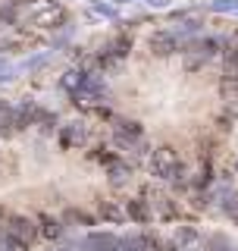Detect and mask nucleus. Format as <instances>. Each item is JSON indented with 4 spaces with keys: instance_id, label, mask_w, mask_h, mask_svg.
<instances>
[{
    "instance_id": "nucleus-13",
    "label": "nucleus",
    "mask_w": 238,
    "mask_h": 251,
    "mask_svg": "<svg viewBox=\"0 0 238 251\" xmlns=\"http://www.w3.org/2000/svg\"><path fill=\"white\" fill-rule=\"evenodd\" d=\"M104 50L113 53L116 60H125V57H129V50H132V38H129V35H116L113 41H107Z\"/></svg>"
},
{
    "instance_id": "nucleus-15",
    "label": "nucleus",
    "mask_w": 238,
    "mask_h": 251,
    "mask_svg": "<svg viewBox=\"0 0 238 251\" xmlns=\"http://www.w3.org/2000/svg\"><path fill=\"white\" fill-rule=\"evenodd\" d=\"M129 176H132V170L125 167L122 160H116V163H110V167H107V179L113 185H125V182H129Z\"/></svg>"
},
{
    "instance_id": "nucleus-7",
    "label": "nucleus",
    "mask_w": 238,
    "mask_h": 251,
    "mask_svg": "<svg viewBox=\"0 0 238 251\" xmlns=\"http://www.w3.org/2000/svg\"><path fill=\"white\" fill-rule=\"evenodd\" d=\"M35 223H38V235L47 239V242H57V239H63V232H66V223L57 220V217H50V214H41Z\"/></svg>"
},
{
    "instance_id": "nucleus-29",
    "label": "nucleus",
    "mask_w": 238,
    "mask_h": 251,
    "mask_svg": "<svg viewBox=\"0 0 238 251\" xmlns=\"http://www.w3.org/2000/svg\"><path fill=\"white\" fill-rule=\"evenodd\" d=\"M235 173H238V160H235Z\"/></svg>"
},
{
    "instance_id": "nucleus-23",
    "label": "nucleus",
    "mask_w": 238,
    "mask_h": 251,
    "mask_svg": "<svg viewBox=\"0 0 238 251\" xmlns=\"http://www.w3.org/2000/svg\"><path fill=\"white\" fill-rule=\"evenodd\" d=\"M94 160H100L104 167H110V163H116L119 157H116L113 151H104V148H97V151H94Z\"/></svg>"
},
{
    "instance_id": "nucleus-30",
    "label": "nucleus",
    "mask_w": 238,
    "mask_h": 251,
    "mask_svg": "<svg viewBox=\"0 0 238 251\" xmlns=\"http://www.w3.org/2000/svg\"><path fill=\"white\" fill-rule=\"evenodd\" d=\"M188 251H194V248H188Z\"/></svg>"
},
{
    "instance_id": "nucleus-21",
    "label": "nucleus",
    "mask_w": 238,
    "mask_h": 251,
    "mask_svg": "<svg viewBox=\"0 0 238 251\" xmlns=\"http://www.w3.org/2000/svg\"><path fill=\"white\" fill-rule=\"evenodd\" d=\"M78 85H82V73H78V69H69V73L63 75V88L78 91Z\"/></svg>"
},
{
    "instance_id": "nucleus-20",
    "label": "nucleus",
    "mask_w": 238,
    "mask_h": 251,
    "mask_svg": "<svg viewBox=\"0 0 238 251\" xmlns=\"http://www.w3.org/2000/svg\"><path fill=\"white\" fill-rule=\"evenodd\" d=\"M154 204L160 207V217H163V220H176V217H179V207H176L169 198H157Z\"/></svg>"
},
{
    "instance_id": "nucleus-9",
    "label": "nucleus",
    "mask_w": 238,
    "mask_h": 251,
    "mask_svg": "<svg viewBox=\"0 0 238 251\" xmlns=\"http://www.w3.org/2000/svg\"><path fill=\"white\" fill-rule=\"evenodd\" d=\"M19 129V116H16V107L0 104V138H13Z\"/></svg>"
},
{
    "instance_id": "nucleus-19",
    "label": "nucleus",
    "mask_w": 238,
    "mask_h": 251,
    "mask_svg": "<svg viewBox=\"0 0 238 251\" xmlns=\"http://www.w3.org/2000/svg\"><path fill=\"white\" fill-rule=\"evenodd\" d=\"M219 91H223V98L229 100V104H238V78H223Z\"/></svg>"
},
{
    "instance_id": "nucleus-31",
    "label": "nucleus",
    "mask_w": 238,
    "mask_h": 251,
    "mask_svg": "<svg viewBox=\"0 0 238 251\" xmlns=\"http://www.w3.org/2000/svg\"><path fill=\"white\" fill-rule=\"evenodd\" d=\"M235 251H238V245H235Z\"/></svg>"
},
{
    "instance_id": "nucleus-10",
    "label": "nucleus",
    "mask_w": 238,
    "mask_h": 251,
    "mask_svg": "<svg viewBox=\"0 0 238 251\" xmlns=\"http://www.w3.org/2000/svg\"><path fill=\"white\" fill-rule=\"evenodd\" d=\"M63 22H66V16H63L57 3H47L44 13H35V25H41V28H60Z\"/></svg>"
},
{
    "instance_id": "nucleus-18",
    "label": "nucleus",
    "mask_w": 238,
    "mask_h": 251,
    "mask_svg": "<svg viewBox=\"0 0 238 251\" xmlns=\"http://www.w3.org/2000/svg\"><path fill=\"white\" fill-rule=\"evenodd\" d=\"M204 251H235V245L229 242V235H226V232H216V235H210V239H207Z\"/></svg>"
},
{
    "instance_id": "nucleus-6",
    "label": "nucleus",
    "mask_w": 238,
    "mask_h": 251,
    "mask_svg": "<svg viewBox=\"0 0 238 251\" xmlns=\"http://www.w3.org/2000/svg\"><path fill=\"white\" fill-rule=\"evenodd\" d=\"M157 242L160 239H154V235H147V232H129V235L119 239V251H154Z\"/></svg>"
},
{
    "instance_id": "nucleus-8",
    "label": "nucleus",
    "mask_w": 238,
    "mask_h": 251,
    "mask_svg": "<svg viewBox=\"0 0 238 251\" xmlns=\"http://www.w3.org/2000/svg\"><path fill=\"white\" fill-rule=\"evenodd\" d=\"M125 217H129L132 223H141V226H147L150 220H154L150 201H141V198H132V201H125Z\"/></svg>"
},
{
    "instance_id": "nucleus-3",
    "label": "nucleus",
    "mask_w": 238,
    "mask_h": 251,
    "mask_svg": "<svg viewBox=\"0 0 238 251\" xmlns=\"http://www.w3.org/2000/svg\"><path fill=\"white\" fill-rule=\"evenodd\" d=\"M147 50L154 53V57H172V53H179L182 50V41L176 35H172V28H157L154 35L147 38Z\"/></svg>"
},
{
    "instance_id": "nucleus-22",
    "label": "nucleus",
    "mask_w": 238,
    "mask_h": 251,
    "mask_svg": "<svg viewBox=\"0 0 238 251\" xmlns=\"http://www.w3.org/2000/svg\"><path fill=\"white\" fill-rule=\"evenodd\" d=\"M210 10H216V13H238V0H213Z\"/></svg>"
},
{
    "instance_id": "nucleus-16",
    "label": "nucleus",
    "mask_w": 238,
    "mask_h": 251,
    "mask_svg": "<svg viewBox=\"0 0 238 251\" xmlns=\"http://www.w3.org/2000/svg\"><path fill=\"white\" fill-rule=\"evenodd\" d=\"M172 242H176L182 251H188V248L197 242V229H194V226H179V229H176V239H172Z\"/></svg>"
},
{
    "instance_id": "nucleus-26",
    "label": "nucleus",
    "mask_w": 238,
    "mask_h": 251,
    "mask_svg": "<svg viewBox=\"0 0 238 251\" xmlns=\"http://www.w3.org/2000/svg\"><path fill=\"white\" fill-rule=\"evenodd\" d=\"M141 3H150V6H157V10H166L169 0H141Z\"/></svg>"
},
{
    "instance_id": "nucleus-4",
    "label": "nucleus",
    "mask_w": 238,
    "mask_h": 251,
    "mask_svg": "<svg viewBox=\"0 0 238 251\" xmlns=\"http://www.w3.org/2000/svg\"><path fill=\"white\" fill-rule=\"evenodd\" d=\"M91 141V129L85 123H66L60 129V145L63 148H85Z\"/></svg>"
},
{
    "instance_id": "nucleus-14",
    "label": "nucleus",
    "mask_w": 238,
    "mask_h": 251,
    "mask_svg": "<svg viewBox=\"0 0 238 251\" xmlns=\"http://www.w3.org/2000/svg\"><path fill=\"white\" fill-rule=\"evenodd\" d=\"M63 223H75V226H94L97 223V217L94 214H88V210H78V207H69L66 214H63Z\"/></svg>"
},
{
    "instance_id": "nucleus-12",
    "label": "nucleus",
    "mask_w": 238,
    "mask_h": 251,
    "mask_svg": "<svg viewBox=\"0 0 238 251\" xmlns=\"http://www.w3.org/2000/svg\"><path fill=\"white\" fill-rule=\"evenodd\" d=\"M113 132H119V135H125V138H144V129H141V123L122 120V116H116V120H113Z\"/></svg>"
},
{
    "instance_id": "nucleus-24",
    "label": "nucleus",
    "mask_w": 238,
    "mask_h": 251,
    "mask_svg": "<svg viewBox=\"0 0 238 251\" xmlns=\"http://www.w3.org/2000/svg\"><path fill=\"white\" fill-rule=\"evenodd\" d=\"M91 6H94V10H97L100 16H113V10H110L107 3H100V0H91Z\"/></svg>"
},
{
    "instance_id": "nucleus-11",
    "label": "nucleus",
    "mask_w": 238,
    "mask_h": 251,
    "mask_svg": "<svg viewBox=\"0 0 238 251\" xmlns=\"http://www.w3.org/2000/svg\"><path fill=\"white\" fill-rule=\"evenodd\" d=\"M97 217L100 220H107V223H125V207H119V204H113V201H100V210H97Z\"/></svg>"
},
{
    "instance_id": "nucleus-27",
    "label": "nucleus",
    "mask_w": 238,
    "mask_h": 251,
    "mask_svg": "<svg viewBox=\"0 0 238 251\" xmlns=\"http://www.w3.org/2000/svg\"><path fill=\"white\" fill-rule=\"evenodd\" d=\"M116 6H125V3H135V0H113Z\"/></svg>"
},
{
    "instance_id": "nucleus-1",
    "label": "nucleus",
    "mask_w": 238,
    "mask_h": 251,
    "mask_svg": "<svg viewBox=\"0 0 238 251\" xmlns=\"http://www.w3.org/2000/svg\"><path fill=\"white\" fill-rule=\"evenodd\" d=\"M0 239H3L13 251H28L41 235H38V223H35V220H28L22 214H3Z\"/></svg>"
},
{
    "instance_id": "nucleus-5",
    "label": "nucleus",
    "mask_w": 238,
    "mask_h": 251,
    "mask_svg": "<svg viewBox=\"0 0 238 251\" xmlns=\"http://www.w3.org/2000/svg\"><path fill=\"white\" fill-rule=\"evenodd\" d=\"M82 248L85 251H119V235L107 232V229H94V232L85 235Z\"/></svg>"
},
{
    "instance_id": "nucleus-25",
    "label": "nucleus",
    "mask_w": 238,
    "mask_h": 251,
    "mask_svg": "<svg viewBox=\"0 0 238 251\" xmlns=\"http://www.w3.org/2000/svg\"><path fill=\"white\" fill-rule=\"evenodd\" d=\"M154 251H182L179 245H176V242H157V248Z\"/></svg>"
},
{
    "instance_id": "nucleus-2",
    "label": "nucleus",
    "mask_w": 238,
    "mask_h": 251,
    "mask_svg": "<svg viewBox=\"0 0 238 251\" xmlns=\"http://www.w3.org/2000/svg\"><path fill=\"white\" fill-rule=\"evenodd\" d=\"M182 170H185V163L179 160L176 148L163 145V148H154V151H150V173H154L157 179H166V182H172V179H176Z\"/></svg>"
},
{
    "instance_id": "nucleus-32",
    "label": "nucleus",
    "mask_w": 238,
    "mask_h": 251,
    "mask_svg": "<svg viewBox=\"0 0 238 251\" xmlns=\"http://www.w3.org/2000/svg\"><path fill=\"white\" fill-rule=\"evenodd\" d=\"M235 16H238V13H235Z\"/></svg>"
},
{
    "instance_id": "nucleus-28",
    "label": "nucleus",
    "mask_w": 238,
    "mask_h": 251,
    "mask_svg": "<svg viewBox=\"0 0 238 251\" xmlns=\"http://www.w3.org/2000/svg\"><path fill=\"white\" fill-rule=\"evenodd\" d=\"M0 251H13V248H10V245H6V242H3V239H0Z\"/></svg>"
},
{
    "instance_id": "nucleus-17",
    "label": "nucleus",
    "mask_w": 238,
    "mask_h": 251,
    "mask_svg": "<svg viewBox=\"0 0 238 251\" xmlns=\"http://www.w3.org/2000/svg\"><path fill=\"white\" fill-rule=\"evenodd\" d=\"M219 210H223V214H226V217L238 226V192H229L226 198L219 201Z\"/></svg>"
}]
</instances>
